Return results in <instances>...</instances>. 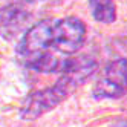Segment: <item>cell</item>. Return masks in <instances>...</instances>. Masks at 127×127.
<instances>
[{
  "mask_svg": "<svg viewBox=\"0 0 127 127\" xmlns=\"http://www.w3.org/2000/svg\"><path fill=\"white\" fill-rule=\"evenodd\" d=\"M74 90L75 87L66 78L60 77L54 86L34 90L32 94L26 96L20 107V116L26 121L37 120L38 116L48 113L54 107H57L60 103H63Z\"/></svg>",
  "mask_w": 127,
  "mask_h": 127,
  "instance_id": "cell-1",
  "label": "cell"
},
{
  "mask_svg": "<svg viewBox=\"0 0 127 127\" xmlns=\"http://www.w3.org/2000/svg\"><path fill=\"white\" fill-rule=\"evenodd\" d=\"M52 28L54 20L46 19L37 22L25 32L23 38L19 43V52L20 58L28 67L35 64L38 60H41L44 55L54 52L52 48Z\"/></svg>",
  "mask_w": 127,
  "mask_h": 127,
  "instance_id": "cell-2",
  "label": "cell"
},
{
  "mask_svg": "<svg viewBox=\"0 0 127 127\" xmlns=\"http://www.w3.org/2000/svg\"><path fill=\"white\" fill-rule=\"evenodd\" d=\"M86 40V25L78 17H64L54 22L52 48L60 54H77Z\"/></svg>",
  "mask_w": 127,
  "mask_h": 127,
  "instance_id": "cell-3",
  "label": "cell"
},
{
  "mask_svg": "<svg viewBox=\"0 0 127 127\" xmlns=\"http://www.w3.org/2000/svg\"><path fill=\"white\" fill-rule=\"evenodd\" d=\"M127 90V60H112L101 72L94 86L92 96L95 99H113L120 98Z\"/></svg>",
  "mask_w": 127,
  "mask_h": 127,
  "instance_id": "cell-4",
  "label": "cell"
},
{
  "mask_svg": "<svg viewBox=\"0 0 127 127\" xmlns=\"http://www.w3.org/2000/svg\"><path fill=\"white\" fill-rule=\"evenodd\" d=\"M34 0H15L0 8V35L11 38L26 25L32 15Z\"/></svg>",
  "mask_w": 127,
  "mask_h": 127,
  "instance_id": "cell-5",
  "label": "cell"
},
{
  "mask_svg": "<svg viewBox=\"0 0 127 127\" xmlns=\"http://www.w3.org/2000/svg\"><path fill=\"white\" fill-rule=\"evenodd\" d=\"M96 67H98V63L95 58L89 57V55H78V57L64 58L63 66L60 69V74L74 87H78L87 78L94 75Z\"/></svg>",
  "mask_w": 127,
  "mask_h": 127,
  "instance_id": "cell-6",
  "label": "cell"
},
{
  "mask_svg": "<svg viewBox=\"0 0 127 127\" xmlns=\"http://www.w3.org/2000/svg\"><path fill=\"white\" fill-rule=\"evenodd\" d=\"M92 17L99 23H113L116 20V6L113 0H87Z\"/></svg>",
  "mask_w": 127,
  "mask_h": 127,
  "instance_id": "cell-7",
  "label": "cell"
},
{
  "mask_svg": "<svg viewBox=\"0 0 127 127\" xmlns=\"http://www.w3.org/2000/svg\"><path fill=\"white\" fill-rule=\"evenodd\" d=\"M109 127H127V120H124V118H118V120H115Z\"/></svg>",
  "mask_w": 127,
  "mask_h": 127,
  "instance_id": "cell-8",
  "label": "cell"
}]
</instances>
